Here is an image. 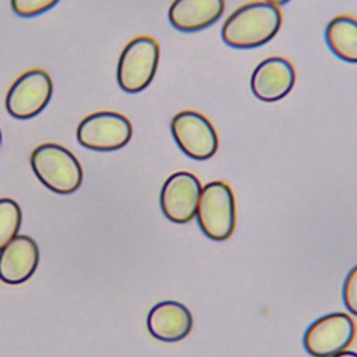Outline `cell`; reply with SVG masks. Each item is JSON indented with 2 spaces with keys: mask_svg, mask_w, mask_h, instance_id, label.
Listing matches in <instances>:
<instances>
[{
  "mask_svg": "<svg viewBox=\"0 0 357 357\" xmlns=\"http://www.w3.org/2000/svg\"><path fill=\"white\" fill-rule=\"evenodd\" d=\"M31 167L36 178L56 194H73L82 184V167L67 148L46 142L38 145L31 153Z\"/></svg>",
  "mask_w": 357,
  "mask_h": 357,
  "instance_id": "7a4b0ae2",
  "label": "cell"
},
{
  "mask_svg": "<svg viewBox=\"0 0 357 357\" xmlns=\"http://www.w3.org/2000/svg\"><path fill=\"white\" fill-rule=\"evenodd\" d=\"M59 0H11L13 11L24 18L43 14L53 8Z\"/></svg>",
  "mask_w": 357,
  "mask_h": 357,
  "instance_id": "2e32d148",
  "label": "cell"
},
{
  "mask_svg": "<svg viewBox=\"0 0 357 357\" xmlns=\"http://www.w3.org/2000/svg\"><path fill=\"white\" fill-rule=\"evenodd\" d=\"M198 177L190 172L170 174L162 185L159 202L162 213L173 223H188L195 218L201 194Z\"/></svg>",
  "mask_w": 357,
  "mask_h": 357,
  "instance_id": "9c48e42d",
  "label": "cell"
},
{
  "mask_svg": "<svg viewBox=\"0 0 357 357\" xmlns=\"http://www.w3.org/2000/svg\"><path fill=\"white\" fill-rule=\"evenodd\" d=\"M39 247L33 238L17 234L0 250V280L7 284H21L36 271Z\"/></svg>",
  "mask_w": 357,
  "mask_h": 357,
  "instance_id": "8fae6325",
  "label": "cell"
},
{
  "mask_svg": "<svg viewBox=\"0 0 357 357\" xmlns=\"http://www.w3.org/2000/svg\"><path fill=\"white\" fill-rule=\"evenodd\" d=\"M190 310L174 300H165L155 304L146 317V328L152 337L160 342H178L187 337L192 329Z\"/></svg>",
  "mask_w": 357,
  "mask_h": 357,
  "instance_id": "7c38bea8",
  "label": "cell"
},
{
  "mask_svg": "<svg viewBox=\"0 0 357 357\" xmlns=\"http://www.w3.org/2000/svg\"><path fill=\"white\" fill-rule=\"evenodd\" d=\"M356 335V325L344 312H331L315 319L303 336L305 351L312 357H332L346 350Z\"/></svg>",
  "mask_w": 357,
  "mask_h": 357,
  "instance_id": "52a82bcc",
  "label": "cell"
},
{
  "mask_svg": "<svg viewBox=\"0 0 357 357\" xmlns=\"http://www.w3.org/2000/svg\"><path fill=\"white\" fill-rule=\"evenodd\" d=\"M265 1H268V3H271V4H273V6H283V4H286L287 1H290V0H265Z\"/></svg>",
  "mask_w": 357,
  "mask_h": 357,
  "instance_id": "d6986e66",
  "label": "cell"
},
{
  "mask_svg": "<svg viewBox=\"0 0 357 357\" xmlns=\"http://www.w3.org/2000/svg\"><path fill=\"white\" fill-rule=\"evenodd\" d=\"M176 145L191 159L206 160L219 148V137L211 120L197 110H181L170 121Z\"/></svg>",
  "mask_w": 357,
  "mask_h": 357,
  "instance_id": "8992f818",
  "label": "cell"
},
{
  "mask_svg": "<svg viewBox=\"0 0 357 357\" xmlns=\"http://www.w3.org/2000/svg\"><path fill=\"white\" fill-rule=\"evenodd\" d=\"M296 82L293 64L282 56H271L257 64L251 74L252 95L262 102H278L287 96Z\"/></svg>",
  "mask_w": 357,
  "mask_h": 357,
  "instance_id": "30bf717a",
  "label": "cell"
},
{
  "mask_svg": "<svg viewBox=\"0 0 357 357\" xmlns=\"http://www.w3.org/2000/svg\"><path fill=\"white\" fill-rule=\"evenodd\" d=\"M21 223L20 205L11 198H0V250L18 234Z\"/></svg>",
  "mask_w": 357,
  "mask_h": 357,
  "instance_id": "9a60e30c",
  "label": "cell"
},
{
  "mask_svg": "<svg viewBox=\"0 0 357 357\" xmlns=\"http://www.w3.org/2000/svg\"><path fill=\"white\" fill-rule=\"evenodd\" d=\"M195 218L208 238L227 240L236 227V199L231 187L225 181H211L204 185Z\"/></svg>",
  "mask_w": 357,
  "mask_h": 357,
  "instance_id": "3957f363",
  "label": "cell"
},
{
  "mask_svg": "<svg viewBox=\"0 0 357 357\" xmlns=\"http://www.w3.org/2000/svg\"><path fill=\"white\" fill-rule=\"evenodd\" d=\"M0 145H1V130H0Z\"/></svg>",
  "mask_w": 357,
  "mask_h": 357,
  "instance_id": "ffe728a7",
  "label": "cell"
},
{
  "mask_svg": "<svg viewBox=\"0 0 357 357\" xmlns=\"http://www.w3.org/2000/svg\"><path fill=\"white\" fill-rule=\"evenodd\" d=\"M132 137L130 120L112 110L95 112L81 120L77 128L79 145L96 152H112L126 146Z\"/></svg>",
  "mask_w": 357,
  "mask_h": 357,
  "instance_id": "5b68a950",
  "label": "cell"
},
{
  "mask_svg": "<svg viewBox=\"0 0 357 357\" xmlns=\"http://www.w3.org/2000/svg\"><path fill=\"white\" fill-rule=\"evenodd\" d=\"M282 26V11L268 1H251L236 8L222 25V39L236 49L259 47L272 40Z\"/></svg>",
  "mask_w": 357,
  "mask_h": 357,
  "instance_id": "6da1fadb",
  "label": "cell"
},
{
  "mask_svg": "<svg viewBox=\"0 0 357 357\" xmlns=\"http://www.w3.org/2000/svg\"><path fill=\"white\" fill-rule=\"evenodd\" d=\"M332 357H357V353L350 351V350H342V351L336 353V354L332 356Z\"/></svg>",
  "mask_w": 357,
  "mask_h": 357,
  "instance_id": "ac0fdd59",
  "label": "cell"
},
{
  "mask_svg": "<svg viewBox=\"0 0 357 357\" xmlns=\"http://www.w3.org/2000/svg\"><path fill=\"white\" fill-rule=\"evenodd\" d=\"M160 49L151 36H137L123 49L117 63V84L128 93L144 91L153 79Z\"/></svg>",
  "mask_w": 357,
  "mask_h": 357,
  "instance_id": "277c9868",
  "label": "cell"
},
{
  "mask_svg": "<svg viewBox=\"0 0 357 357\" xmlns=\"http://www.w3.org/2000/svg\"><path fill=\"white\" fill-rule=\"evenodd\" d=\"M342 298L347 311L357 315V265L351 268L344 278Z\"/></svg>",
  "mask_w": 357,
  "mask_h": 357,
  "instance_id": "e0dca14e",
  "label": "cell"
},
{
  "mask_svg": "<svg viewBox=\"0 0 357 357\" xmlns=\"http://www.w3.org/2000/svg\"><path fill=\"white\" fill-rule=\"evenodd\" d=\"M325 40L331 52L343 61L357 63V18L337 15L325 29Z\"/></svg>",
  "mask_w": 357,
  "mask_h": 357,
  "instance_id": "5bb4252c",
  "label": "cell"
},
{
  "mask_svg": "<svg viewBox=\"0 0 357 357\" xmlns=\"http://www.w3.org/2000/svg\"><path fill=\"white\" fill-rule=\"evenodd\" d=\"M53 82L45 70H29L21 74L6 95L7 112L18 120L38 116L50 102Z\"/></svg>",
  "mask_w": 357,
  "mask_h": 357,
  "instance_id": "ba28073f",
  "label": "cell"
},
{
  "mask_svg": "<svg viewBox=\"0 0 357 357\" xmlns=\"http://www.w3.org/2000/svg\"><path fill=\"white\" fill-rule=\"evenodd\" d=\"M225 7V0H173L167 15L173 28L191 33L215 24Z\"/></svg>",
  "mask_w": 357,
  "mask_h": 357,
  "instance_id": "4fadbf2b",
  "label": "cell"
}]
</instances>
